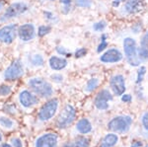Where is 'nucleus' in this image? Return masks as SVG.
Segmentation results:
<instances>
[{
	"instance_id": "obj_11",
	"label": "nucleus",
	"mask_w": 148,
	"mask_h": 147,
	"mask_svg": "<svg viewBox=\"0 0 148 147\" xmlns=\"http://www.w3.org/2000/svg\"><path fill=\"white\" fill-rule=\"evenodd\" d=\"M18 36L22 41L28 42L35 38V27L32 24H25L18 29Z\"/></svg>"
},
{
	"instance_id": "obj_4",
	"label": "nucleus",
	"mask_w": 148,
	"mask_h": 147,
	"mask_svg": "<svg viewBox=\"0 0 148 147\" xmlns=\"http://www.w3.org/2000/svg\"><path fill=\"white\" fill-rule=\"evenodd\" d=\"M75 115V109L71 105H66L65 108L62 110V112L60 113L58 118H57V126L60 127V129L67 127L74 120Z\"/></svg>"
},
{
	"instance_id": "obj_2",
	"label": "nucleus",
	"mask_w": 148,
	"mask_h": 147,
	"mask_svg": "<svg viewBox=\"0 0 148 147\" xmlns=\"http://www.w3.org/2000/svg\"><path fill=\"white\" fill-rule=\"evenodd\" d=\"M29 85L37 94L42 97H49L52 94L51 85L42 78H33L29 81Z\"/></svg>"
},
{
	"instance_id": "obj_19",
	"label": "nucleus",
	"mask_w": 148,
	"mask_h": 147,
	"mask_svg": "<svg viewBox=\"0 0 148 147\" xmlns=\"http://www.w3.org/2000/svg\"><path fill=\"white\" fill-rule=\"evenodd\" d=\"M89 146V140L83 136H79L75 140L69 142L64 147H88Z\"/></svg>"
},
{
	"instance_id": "obj_10",
	"label": "nucleus",
	"mask_w": 148,
	"mask_h": 147,
	"mask_svg": "<svg viewBox=\"0 0 148 147\" xmlns=\"http://www.w3.org/2000/svg\"><path fill=\"white\" fill-rule=\"evenodd\" d=\"M57 136L54 133H47L38 138L36 147H56Z\"/></svg>"
},
{
	"instance_id": "obj_42",
	"label": "nucleus",
	"mask_w": 148,
	"mask_h": 147,
	"mask_svg": "<svg viewBox=\"0 0 148 147\" xmlns=\"http://www.w3.org/2000/svg\"><path fill=\"white\" fill-rule=\"evenodd\" d=\"M145 147H148V145H146V146H145Z\"/></svg>"
},
{
	"instance_id": "obj_34",
	"label": "nucleus",
	"mask_w": 148,
	"mask_h": 147,
	"mask_svg": "<svg viewBox=\"0 0 148 147\" xmlns=\"http://www.w3.org/2000/svg\"><path fill=\"white\" fill-rule=\"evenodd\" d=\"M51 78H52V80H53V81H56V82H61V81H62V79H63V77L61 76V75H59V74L51 75Z\"/></svg>"
},
{
	"instance_id": "obj_35",
	"label": "nucleus",
	"mask_w": 148,
	"mask_h": 147,
	"mask_svg": "<svg viewBox=\"0 0 148 147\" xmlns=\"http://www.w3.org/2000/svg\"><path fill=\"white\" fill-rule=\"evenodd\" d=\"M121 100H123V102H125V103H126V102H130L131 101V96L128 94L123 95V96L121 97Z\"/></svg>"
},
{
	"instance_id": "obj_39",
	"label": "nucleus",
	"mask_w": 148,
	"mask_h": 147,
	"mask_svg": "<svg viewBox=\"0 0 148 147\" xmlns=\"http://www.w3.org/2000/svg\"><path fill=\"white\" fill-rule=\"evenodd\" d=\"M2 147H11V146L9 145V144H3V145H2Z\"/></svg>"
},
{
	"instance_id": "obj_22",
	"label": "nucleus",
	"mask_w": 148,
	"mask_h": 147,
	"mask_svg": "<svg viewBox=\"0 0 148 147\" xmlns=\"http://www.w3.org/2000/svg\"><path fill=\"white\" fill-rule=\"evenodd\" d=\"M98 84H99V80L96 79V78L89 80L87 83V85H86V90H87L88 92H91V91H93V90H95L97 88Z\"/></svg>"
},
{
	"instance_id": "obj_20",
	"label": "nucleus",
	"mask_w": 148,
	"mask_h": 147,
	"mask_svg": "<svg viewBox=\"0 0 148 147\" xmlns=\"http://www.w3.org/2000/svg\"><path fill=\"white\" fill-rule=\"evenodd\" d=\"M119 140V137L116 134H108L103 140L101 147H113L116 144Z\"/></svg>"
},
{
	"instance_id": "obj_3",
	"label": "nucleus",
	"mask_w": 148,
	"mask_h": 147,
	"mask_svg": "<svg viewBox=\"0 0 148 147\" xmlns=\"http://www.w3.org/2000/svg\"><path fill=\"white\" fill-rule=\"evenodd\" d=\"M132 120L130 117H116L109 122L108 127L112 131L125 133L130 129Z\"/></svg>"
},
{
	"instance_id": "obj_15",
	"label": "nucleus",
	"mask_w": 148,
	"mask_h": 147,
	"mask_svg": "<svg viewBox=\"0 0 148 147\" xmlns=\"http://www.w3.org/2000/svg\"><path fill=\"white\" fill-rule=\"evenodd\" d=\"M67 65L66 59L57 57V56H51L49 58V66L53 70H61Z\"/></svg>"
},
{
	"instance_id": "obj_12",
	"label": "nucleus",
	"mask_w": 148,
	"mask_h": 147,
	"mask_svg": "<svg viewBox=\"0 0 148 147\" xmlns=\"http://www.w3.org/2000/svg\"><path fill=\"white\" fill-rule=\"evenodd\" d=\"M111 87L113 89L114 93L116 96H121V95L125 93V78H123V75H116V76L112 77Z\"/></svg>"
},
{
	"instance_id": "obj_37",
	"label": "nucleus",
	"mask_w": 148,
	"mask_h": 147,
	"mask_svg": "<svg viewBox=\"0 0 148 147\" xmlns=\"http://www.w3.org/2000/svg\"><path fill=\"white\" fill-rule=\"evenodd\" d=\"M140 146H141V142L139 141H135L131 144V147H140Z\"/></svg>"
},
{
	"instance_id": "obj_14",
	"label": "nucleus",
	"mask_w": 148,
	"mask_h": 147,
	"mask_svg": "<svg viewBox=\"0 0 148 147\" xmlns=\"http://www.w3.org/2000/svg\"><path fill=\"white\" fill-rule=\"evenodd\" d=\"M19 100L20 103L25 107V108H30V107L36 105V104L39 102L38 98L34 96L33 94H31L30 92L25 90V91L21 92L20 97H19Z\"/></svg>"
},
{
	"instance_id": "obj_41",
	"label": "nucleus",
	"mask_w": 148,
	"mask_h": 147,
	"mask_svg": "<svg viewBox=\"0 0 148 147\" xmlns=\"http://www.w3.org/2000/svg\"><path fill=\"white\" fill-rule=\"evenodd\" d=\"M1 139H2V136H1V134H0V141H1Z\"/></svg>"
},
{
	"instance_id": "obj_21",
	"label": "nucleus",
	"mask_w": 148,
	"mask_h": 147,
	"mask_svg": "<svg viewBox=\"0 0 148 147\" xmlns=\"http://www.w3.org/2000/svg\"><path fill=\"white\" fill-rule=\"evenodd\" d=\"M31 62L35 66H42L44 64V58L40 54H35L31 57Z\"/></svg>"
},
{
	"instance_id": "obj_30",
	"label": "nucleus",
	"mask_w": 148,
	"mask_h": 147,
	"mask_svg": "<svg viewBox=\"0 0 148 147\" xmlns=\"http://www.w3.org/2000/svg\"><path fill=\"white\" fill-rule=\"evenodd\" d=\"M145 67L144 66H142V67H140V69L138 70V74H137V80H136V83H140L142 81L143 79V76H144L145 74Z\"/></svg>"
},
{
	"instance_id": "obj_18",
	"label": "nucleus",
	"mask_w": 148,
	"mask_h": 147,
	"mask_svg": "<svg viewBox=\"0 0 148 147\" xmlns=\"http://www.w3.org/2000/svg\"><path fill=\"white\" fill-rule=\"evenodd\" d=\"M76 129H77V130L80 133H88V132L91 131L92 125L87 118H82V120H80L79 122H77Z\"/></svg>"
},
{
	"instance_id": "obj_32",
	"label": "nucleus",
	"mask_w": 148,
	"mask_h": 147,
	"mask_svg": "<svg viewBox=\"0 0 148 147\" xmlns=\"http://www.w3.org/2000/svg\"><path fill=\"white\" fill-rule=\"evenodd\" d=\"M142 124L144 127L148 130V113H145L142 117Z\"/></svg>"
},
{
	"instance_id": "obj_25",
	"label": "nucleus",
	"mask_w": 148,
	"mask_h": 147,
	"mask_svg": "<svg viewBox=\"0 0 148 147\" xmlns=\"http://www.w3.org/2000/svg\"><path fill=\"white\" fill-rule=\"evenodd\" d=\"M49 32H51V27H49V26H40L39 28L40 37H44V36H46L47 34H49Z\"/></svg>"
},
{
	"instance_id": "obj_24",
	"label": "nucleus",
	"mask_w": 148,
	"mask_h": 147,
	"mask_svg": "<svg viewBox=\"0 0 148 147\" xmlns=\"http://www.w3.org/2000/svg\"><path fill=\"white\" fill-rule=\"evenodd\" d=\"M0 124L3 125L4 127L10 129V127H12V125H13V122H12L11 120H9V118H7L1 117V118H0Z\"/></svg>"
},
{
	"instance_id": "obj_38",
	"label": "nucleus",
	"mask_w": 148,
	"mask_h": 147,
	"mask_svg": "<svg viewBox=\"0 0 148 147\" xmlns=\"http://www.w3.org/2000/svg\"><path fill=\"white\" fill-rule=\"evenodd\" d=\"M121 1H123V0H114L113 2V5L114 6H119V4H120Z\"/></svg>"
},
{
	"instance_id": "obj_36",
	"label": "nucleus",
	"mask_w": 148,
	"mask_h": 147,
	"mask_svg": "<svg viewBox=\"0 0 148 147\" xmlns=\"http://www.w3.org/2000/svg\"><path fill=\"white\" fill-rule=\"evenodd\" d=\"M56 51H57V53H60V54H66V51L63 49V47H60V46H58V47H56Z\"/></svg>"
},
{
	"instance_id": "obj_29",
	"label": "nucleus",
	"mask_w": 148,
	"mask_h": 147,
	"mask_svg": "<svg viewBox=\"0 0 148 147\" xmlns=\"http://www.w3.org/2000/svg\"><path fill=\"white\" fill-rule=\"evenodd\" d=\"M10 92H11V89L9 86L2 85V86L0 87V95H1V96H6V95L10 94Z\"/></svg>"
},
{
	"instance_id": "obj_6",
	"label": "nucleus",
	"mask_w": 148,
	"mask_h": 147,
	"mask_svg": "<svg viewBox=\"0 0 148 147\" xmlns=\"http://www.w3.org/2000/svg\"><path fill=\"white\" fill-rule=\"evenodd\" d=\"M57 106H58V102H57L56 99L51 100L45 104V105L42 107V109L40 110V113H39L40 120H49V118H51L56 112Z\"/></svg>"
},
{
	"instance_id": "obj_28",
	"label": "nucleus",
	"mask_w": 148,
	"mask_h": 147,
	"mask_svg": "<svg viewBox=\"0 0 148 147\" xmlns=\"http://www.w3.org/2000/svg\"><path fill=\"white\" fill-rule=\"evenodd\" d=\"M60 3L63 4V13H68V11L70 10L71 0H60Z\"/></svg>"
},
{
	"instance_id": "obj_17",
	"label": "nucleus",
	"mask_w": 148,
	"mask_h": 147,
	"mask_svg": "<svg viewBox=\"0 0 148 147\" xmlns=\"http://www.w3.org/2000/svg\"><path fill=\"white\" fill-rule=\"evenodd\" d=\"M138 53H139V58H148V32L145 33L144 36L142 37L141 42H140V49L138 51Z\"/></svg>"
},
{
	"instance_id": "obj_33",
	"label": "nucleus",
	"mask_w": 148,
	"mask_h": 147,
	"mask_svg": "<svg viewBox=\"0 0 148 147\" xmlns=\"http://www.w3.org/2000/svg\"><path fill=\"white\" fill-rule=\"evenodd\" d=\"M12 143H13L14 147H22V141H21L19 138L12 139Z\"/></svg>"
},
{
	"instance_id": "obj_1",
	"label": "nucleus",
	"mask_w": 148,
	"mask_h": 147,
	"mask_svg": "<svg viewBox=\"0 0 148 147\" xmlns=\"http://www.w3.org/2000/svg\"><path fill=\"white\" fill-rule=\"evenodd\" d=\"M125 57L128 63L132 66H138L140 64V58L136 53V42L131 38H126L123 41Z\"/></svg>"
},
{
	"instance_id": "obj_40",
	"label": "nucleus",
	"mask_w": 148,
	"mask_h": 147,
	"mask_svg": "<svg viewBox=\"0 0 148 147\" xmlns=\"http://www.w3.org/2000/svg\"><path fill=\"white\" fill-rule=\"evenodd\" d=\"M1 9H2V4L0 3V10H1Z\"/></svg>"
},
{
	"instance_id": "obj_26",
	"label": "nucleus",
	"mask_w": 148,
	"mask_h": 147,
	"mask_svg": "<svg viewBox=\"0 0 148 147\" xmlns=\"http://www.w3.org/2000/svg\"><path fill=\"white\" fill-rule=\"evenodd\" d=\"M107 24L105 21H101V22H98L96 24H94V26H93V28H94L95 31H97V32H100V31H103L106 28Z\"/></svg>"
},
{
	"instance_id": "obj_8",
	"label": "nucleus",
	"mask_w": 148,
	"mask_h": 147,
	"mask_svg": "<svg viewBox=\"0 0 148 147\" xmlns=\"http://www.w3.org/2000/svg\"><path fill=\"white\" fill-rule=\"evenodd\" d=\"M17 26L8 25L0 29V42L4 44H11L15 40L17 33Z\"/></svg>"
},
{
	"instance_id": "obj_16",
	"label": "nucleus",
	"mask_w": 148,
	"mask_h": 147,
	"mask_svg": "<svg viewBox=\"0 0 148 147\" xmlns=\"http://www.w3.org/2000/svg\"><path fill=\"white\" fill-rule=\"evenodd\" d=\"M142 9L141 0H127L125 4V10L127 13H137Z\"/></svg>"
},
{
	"instance_id": "obj_27",
	"label": "nucleus",
	"mask_w": 148,
	"mask_h": 147,
	"mask_svg": "<svg viewBox=\"0 0 148 147\" xmlns=\"http://www.w3.org/2000/svg\"><path fill=\"white\" fill-rule=\"evenodd\" d=\"M106 35H103V37H102V42L99 44V46H98V49H97V51L98 53H101V51H104L105 49H106L107 46H108V44H107V42H106Z\"/></svg>"
},
{
	"instance_id": "obj_5",
	"label": "nucleus",
	"mask_w": 148,
	"mask_h": 147,
	"mask_svg": "<svg viewBox=\"0 0 148 147\" xmlns=\"http://www.w3.org/2000/svg\"><path fill=\"white\" fill-rule=\"evenodd\" d=\"M24 73V67L20 60H15L4 72V77L6 80H16L20 78Z\"/></svg>"
},
{
	"instance_id": "obj_13",
	"label": "nucleus",
	"mask_w": 148,
	"mask_h": 147,
	"mask_svg": "<svg viewBox=\"0 0 148 147\" xmlns=\"http://www.w3.org/2000/svg\"><path fill=\"white\" fill-rule=\"evenodd\" d=\"M123 59V54L121 53V51L119 49H109L107 53H105L103 55L100 57V60L102 62L105 63H113V62H118Z\"/></svg>"
},
{
	"instance_id": "obj_23",
	"label": "nucleus",
	"mask_w": 148,
	"mask_h": 147,
	"mask_svg": "<svg viewBox=\"0 0 148 147\" xmlns=\"http://www.w3.org/2000/svg\"><path fill=\"white\" fill-rule=\"evenodd\" d=\"M76 4L79 7H83V8H90L92 5L91 0H76Z\"/></svg>"
},
{
	"instance_id": "obj_7",
	"label": "nucleus",
	"mask_w": 148,
	"mask_h": 147,
	"mask_svg": "<svg viewBox=\"0 0 148 147\" xmlns=\"http://www.w3.org/2000/svg\"><path fill=\"white\" fill-rule=\"evenodd\" d=\"M28 9V6L26 5L25 3H22V2H18V3H14L10 5L7 8V10L5 11V13L3 14L0 20L1 21H6L9 20V19L13 18V17H17L20 14L26 12Z\"/></svg>"
},
{
	"instance_id": "obj_31",
	"label": "nucleus",
	"mask_w": 148,
	"mask_h": 147,
	"mask_svg": "<svg viewBox=\"0 0 148 147\" xmlns=\"http://www.w3.org/2000/svg\"><path fill=\"white\" fill-rule=\"evenodd\" d=\"M86 53H87V51H86L85 49H79L78 51H76L75 56H76V57H81V56L85 55Z\"/></svg>"
},
{
	"instance_id": "obj_9",
	"label": "nucleus",
	"mask_w": 148,
	"mask_h": 147,
	"mask_svg": "<svg viewBox=\"0 0 148 147\" xmlns=\"http://www.w3.org/2000/svg\"><path fill=\"white\" fill-rule=\"evenodd\" d=\"M113 100V96L108 90H102L99 92L95 99V106L97 107L99 110H107L109 108L108 102Z\"/></svg>"
}]
</instances>
